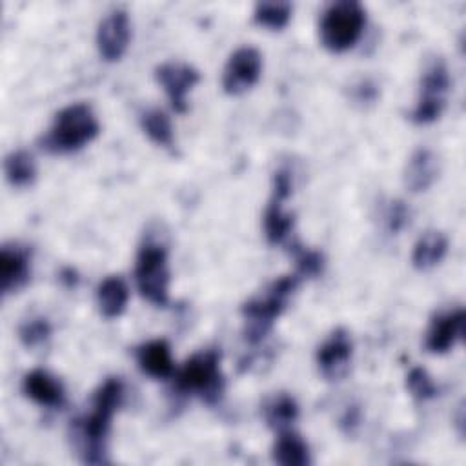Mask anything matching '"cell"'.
Segmentation results:
<instances>
[{
  "instance_id": "1",
  "label": "cell",
  "mask_w": 466,
  "mask_h": 466,
  "mask_svg": "<svg viewBox=\"0 0 466 466\" xmlns=\"http://www.w3.org/2000/svg\"><path fill=\"white\" fill-rule=\"evenodd\" d=\"M122 397H124L122 380L116 377L106 379L95 391L91 413L75 422L76 444L84 462L87 464L106 462V437L109 431L113 413L120 406Z\"/></svg>"
},
{
  "instance_id": "2",
  "label": "cell",
  "mask_w": 466,
  "mask_h": 466,
  "mask_svg": "<svg viewBox=\"0 0 466 466\" xmlns=\"http://www.w3.org/2000/svg\"><path fill=\"white\" fill-rule=\"evenodd\" d=\"M96 135L98 120L91 106L76 102L55 115L49 131L42 138V147L49 153H71L84 147Z\"/></svg>"
},
{
  "instance_id": "3",
  "label": "cell",
  "mask_w": 466,
  "mask_h": 466,
  "mask_svg": "<svg viewBox=\"0 0 466 466\" xmlns=\"http://www.w3.org/2000/svg\"><path fill=\"white\" fill-rule=\"evenodd\" d=\"M300 277L295 275H284L277 280H273L264 295L255 297L248 300L242 306V317L246 320V339L255 344L264 339V335L271 329L275 319L284 311L289 297L299 286Z\"/></svg>"
},
{
  "instance_id": "4",
  "label": "cell",
  "mask_w": 466,
  "mask_h": 466,
  "mask_svg": "<svg viewBox=\"0 0 466 466\" xmlns=\"http://www.w3.org/2000/svg\"><path fill=\"white\" fill-rule=\"evenodd\" d=\"M366 24V11L355 0H339L322 13L319 35L326 49L333 53L346 51L355 46Z\"/></svg>"
},
{
  "instance_id": "5",
  "label": "cell",
  "mask_w": 466,
  "mask_h": 466,
  "mask_svg": "<svg viewBox=\"0 0 466 466\" xmlns=\"http://www.w3.org/2000/svg\"><path fill=\"white\" fill-rule=\"evenodd\" d=\"M222 384L218 350H202L191 355L175 375L177 390L184 393H198L206 402L218 400Z\"/></svg>"
},
{
  "instance_id": "6",
  "label": "cell",
  "mask_w": 466,
  "mask_h": 466,
  "mask_svg": "<svg viewBox=\"0 0 466 466\" xmlns=\"http://www.w3.org/2000/svg\"><path fill=\"white\" fill-rule=\"evenodd\" d=\"M135 280L140 295L155 304L166 306L169 299V269H167V253L162 244L144 242L137 253L135 264Z\"/></svg>"
},
{
  "instance_id": "7",
  "label": "cell",
  "mask_w": 466,
  "mask_h": 466,
  "mask_svg": "<svg viewBox=\"0 0 466 466\" xmlns=\"http://www.w3.org/2000/svg\"><path fill=\"white\" fill-rule=\"evenodd\" d=\"M450 91V73L442 58H433L420 78V95L410 118L415 124H430L437 120L446 106Z\"/></svg>"
},
{
  "instance_id": "8",
  "label": "cell",
  "mask_w": 466,
  "mask_h": 466,
  "mask_svg": "<svg viewBox=\"0 0 466 466\" xmlns=\"http://www.w3.org/2000/svg\"><path fill=\"white\" fill-rule=\"evenodd\" d=\"M291 195V173L277 169L273 175V191L264 213V231L269 244L282 242L293 229V215L284 211L282 204Z\"/></svg>"
},
{
  "instance_id": "9",
  "label": "cell",
  "mask_w": 466,
  "mask_h": 466,
  "mask_svg": "<svg viewBox=\"0 0 466 466\" xmlns=\"http://www.w3.org/2000/svg\"><path fill=\"white\" fill-rule=\"evenodd\" d=\"M262 56L258 49L242 46L231 53L222 73L224 91L229 95H240L249 89L260 76Z\"/></svg>"
},
{
  "instance_id": "10",
  "label": "cell",
  "mask_w": 466,
  "mask_h": 466,
  "mask_svg": "<svg viewBox=\"0 0 466 466\" xmlns=\"http://www.w3.org/2000/svg\"><path fill=\"white\" fill-rule=\"evenodd\" d=\"M353 353V342L344 328H337L317 350V366L328 380L346 375Z\"/></svg>"
},
{
  "instance_id": "11",
  "label": "cell",
  "mask_w": 466,
  "mask_h": 466,
  "mask_svg": "<svg viewBox=\"0 0 466 466\" xmlns=\"http://www.w3.org/2000/svg\"><path fill=\"white\" fill-rule=\"evenodd\" d=\"M155 76L164 87L171 107L177 113L187 109V93L198 82V71L184 62H166L155 69Z\"/></svg>"
},
{
  "instance_id": "12",
  "label": "cell",
  "mask_w": 466,
  "mask_h": 466,
  "mask_svg": "<svg viewBox=\"0 0 466 466\" xmlns=\"http://www.w3.org/2000/svg\"><path fill=\"white\" fill-rule=\"evenodd\" d=\"M129 18L127 13L120 7L109 11L96 29V47L104 60L115 62L118 60L129 42Z\"/></svg>"
},
{
  "instance_id": "13",
  "label": "cell",
  "mask_w": 466,
  "mask_h": 466,
  "mask_svg": "<svg viewBox=\"0 0 466 466\" xmlns=\"http://www.w3.org/2000/svg\"><path fill=\"white\" fill-rule=\"evenodd\" d=\"M464 331V309L455 308L435 315L426 331V350L441 355L450 351Z\"/></svg>"
},
{
  "instance_id": "14",
  "label": "cell",
  "mask_w": 466,
  "mask_h": 466,
  "mask_svg": "<svg viewBox=\"0 0 466 466\" xmlns=\"http://www.w3.org/2000/svg\"><path fill=\"white\" fill-rule=\"evenodd\" d=\"M29 279V255L16 244L0 249V289L4 295L20 289Z\"/></svg>"
},
{
  "instance_id": "15",
  "label": "cell",
  "mask_w": 466,
  "mask_h": 466,
  "mask_svg": "<svg viewBox=\"0 0 466 466\" xmlns=\"http://www.w3.org/2000/svg\"><path fill=\"white\" fill-rule=\"evenodd\" d=\"M22 390L31 400L47 408H60L66 399L60 380L46 370L29 371L22 380Z\"/></svg>"
},
{
  "instance_id": "16",
  "label": "cell",
  "mask_w": 466,
  "mask_h": 466,
  "mask_svg": "<svg viewBox=\"0 0 466 466\" xmlns=\"http://www.w3.org/2000/svg\"><path fill=\"white\" fill-rule=\"evenodd\" d=\"M135 357L138 368L153 379H167L175 371L171 350L164 339H155L140 344L135 351Z\"/></svg>"
},
{
  "instance_id": "17",
  "label": "cell",
  "mask_w": 466,
  "mask_h": 466,
  "mask_svg": "<svg viewBox=\"0 0 466 466\" xmlns=\"http://www.w3.org/2000/svg\"><path fill=\"white\" fill-rule=\"evenodd\" d=\"M437 173H439V162L435 153L428 147H420L410 157L406 164L404 184L413 193L426 191L437 178Z\"/></svg>"
},
{
  "instance_id": "18",
  "label": "cell",
  "mask_w": 466,
  "mask_h": 466,
  "mask_svg": "<svg viewBox=\"0 0 466 466\" xmlns=\"http://www.w3.org/2000/svg\"><path fill=\"white\" fill-rule=\"evenodd\" d=\"M127 299H129L127 284L118 275L106 277L96 288V304L100 313L106 319L120 317L126 309Z\"/></svg>"
},
{
  "instance_id": "19",
  "label": "cell",
  "mask_w": 466,
  "mask_h": 466,
  "mask_svg": "<svg viewBox=\"0 0 466 466\" xmlns=\"http://www.w3.org/2000/svg\"><path fill=\"white\" fill-rule=\"evenodd\" d=\"M448 251V238L444 233L430 229L419 237L413 246L411 262L417 269H431L437 266Z\"/></svg>"
},
{
  "instance_id": "20",
  "label": "cell",
  "mask_w": 466,
  "mask_h": 466,
  "mask_svg": "<svg viewBox=\"0 0 466 466\" xmlns=\"http://www.w3.org/2000/svg\"><path fill=\"white\" fill-rule=\"evenodd\" d=\"M273 461L282 466H306L311 462L309 448L300 435L284 430L273 446Z\"/></svg>"
},
{
  "instance_id": "21",
  "label": "cell",
  "mask_w": 466,
  "mask_h": 466,
  "mask_svg": "<svg viewBox=\"0 0 466 466\" xmlns=\"http://www.w3.org/2000/svg\"><path fill=\"white\" fill-rule=\"evenodd\" d=\"M262 413L269 428L277 431H284V430H289V426L297 420L299 406L291 395L282 391L264 402Z\"/></svg>"
},
{
  "instance_id": "22",
  "label": "cell",
  "mask_w": 466,
  "mask_h": 466,
  "mask_svg": "<svg viewBox=\"0 0 466 466\" xmlns=\"http://www.w3.org/2000/svg\"><path fill=\"white\" fill-rule=\"evenodd\" d=\"M4 173L5 178L11 186L15 187H25L29 184H33L35 177H36V167H35V160L33 157L24 151V149H16L11 151L5 160H4Z\"/></svg>"
},
{
  "instance_id": "23",
  "label": "cell",
  "mask_w": 466,
  "mask_h": 466,
  "mask_svg": "<svg viewBox=\"0 0 466 466\" xmlns=\"http://www.w3.org/2000/svg\"><path fill=\"white\" fill-rule=\"evenodd\" d=\"M140 126L144 133L158 146L173 149L175 138H173V127L167 118V115L160 109H146L140 115Z\"/></svg>"
},
{
  "instance_id": "24",
  "label": "cell",
  "mask_w": 466,
  "mask_h": 466,
  "mask_svg": "<svg viewBox=\"0 0 466 466\" xmlns=\"http://www.w3.org/2000/svg\"><path fill=\"white\" fill-rule=\"evenodd\" d=\"M293 5L289 2H258L253 9V18L257 24L269 29H282L289 16Z\"/></svg>"
},
{
  "instance_id": "25",
  "label": "cell",
  "mask_w": 466,
  "mask_h": 466,
  "mask_svg": "<svg viewBox=\"0 0 466 466\" xmlns=\"http://www.w3.org/2000/svg\"><path fill=\"white\" fill-rule=\"evenodd\" d=\"M406 386L410 393L419 400H428L437 395V386L424 368H411L406 375Z\"/></svg>"
},
{
  "instance_id": "26",
  "label": "cell",
  "mask_w": 466,
  "mask_h": 466,
  "mask_svg": "<svg viewBox=\"0 0 466 466\" xmlns=\"http://www.w3.org/2000/svg\"><path fill=\"white\" fill-rule=\"evenodd\" d=\"M49 335H51V326L42 317L24 322L18 329V337H20L22 344L27 348H38V346L46 344Z\"/></svg>"
},
{
  "instance_id": "27",
  "label": "cell",
  "mask_w": 466,
  "mask_h": 466,
  "mask_svg": "<svg viewBox=\"0 0 466 466\" xmlns=\"http://www.w3.org/2000/svg\"><path fill=\"white\" fill-rule=\"evenodd\" d=\"M295 260H297V275L299 277H317L322 271L324 258L322 253L315 249H306L299 244L293 246Z\"/></svg>"
},
{
  "instance_id": "28",
  "label": "cell",
  "mask_w": 466,
  "mask_h": 466,
  "mask_svg": "<svg viewBox=\"0 0 466 466\" xmlns=\"http://www.w3.org/2000/svg\"><path fill=\"white\" fill-rule=\"evenodd\" d=\"M408 215H410L408 208L404 206L402 200L391 202V206L388 209V228H390V231H393V233L400 231L404 228V224L408 222Z\"/></svg>"
},
{
  "instance_id": "29",
  "label": "cell",
  "mask_w": 466,
  "mask_h": 466,
  "mask_svg": "<svg viewBox=\"0 0 466 466\" xmlns=\"http://www.w3.org/2000/svg\"><path fill=\"white\" fill-rule=\"evenodd\" d=\"M62 280L67 282V286H75L78 279H76V273L73 269H64L62 271Z\"/></svg>"
}]
</instances>
